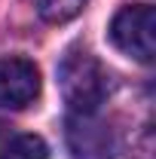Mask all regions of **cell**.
<instances>
[{"label": "cell", "instance_id": "3", "mask_svg": "<svg viewBox=\"0 0 156 159\" xmlns=\"http://www.w3.org/2000/svg\"><path fill=\"white\" fill-rule=\"evenodd\" d=\"M67 147L74 159H110L113 156V132L95 113H71L67 116Z\"/></svg>", "mask_w": 156, "mask_h": 159}, {"label": "cell", "instance_id": "4", "mask_svg": "<svg viewBox=\"0 0 156 159\" xmlns=\"http://www.w3.org/2000/svg\"><path fill=\"white\" fill-rule=\"evenodd\" d=\"M40 95V70L31 58H0V107H25Z\"/></svg>", "mask_w": 156, "mask_h": 159}, {"label": "cell", "instance_id": "6", "mask_svg": "<svg viewBox=\"0 0 156 159\" xmlns=\"http://www.w3.org/2000/svg\"><path fill=\"white\" fill-rule=\"evenodd\" d=\"M83 3H86V0H34L37 12L46 21H55V25H58V21L74 19L80 9H83Z\"/></svg>", "mask_w": 156, "mask_h": 159}, {"label": "cell", "instance_id": "7", "mask_svg": "<svg viewBox=\"0 0 156 159\" xmlns=\"http://www.w3.org/2000/svg\"><path fill=\"white\" fill-rule=\"evenodd\" d=\"M16 135H19V132H16L9 122H3V119H0V159L6 156V150H9V144L16 141Z\"/></svg>", "mask_w": 156, "mask_h": 159}, {"label": "cell", "instance_id": "2", "mask_svg": "<svg viewBox=\"0 0 156 159\" xmlns=\"http://www.w3.org/2000/svg\"><path fill=\"white\" fill-rule=\"evenodd\" d=\"M110 43L135 61H153L156 55V12L147 3L122 6L110 21Z\"/></svg>", "mask_w": 156, "mask_h": 159}, {"label": "cell", "instance_id": "5", "mask_svg": "<svg viewBox=\"0 0 156 159\" xmlns=\"http://www.w3.org/2000/svg\"><path fill=\"white\" fill-rule=\"evenodd\" d=\"M3 159H49V147L40 135H16Z\"/></svg>", "mask_w": 156, "mask_h": 159}, {"label": "cell", "instance_id": "1", "mask_svg": "<svg viewBox=\"0 0 156 159\" xmlns=\"http://www.w3.org/2000/svg\"><path fill=\"white\" fill-rule=\"evenodd\" d=\"M58 89L71 113H95L107 98V74L89 49L71 46L58 61Z\"/></svg>", "mask_w": 156, "mask_h": 159}]
</instances>
